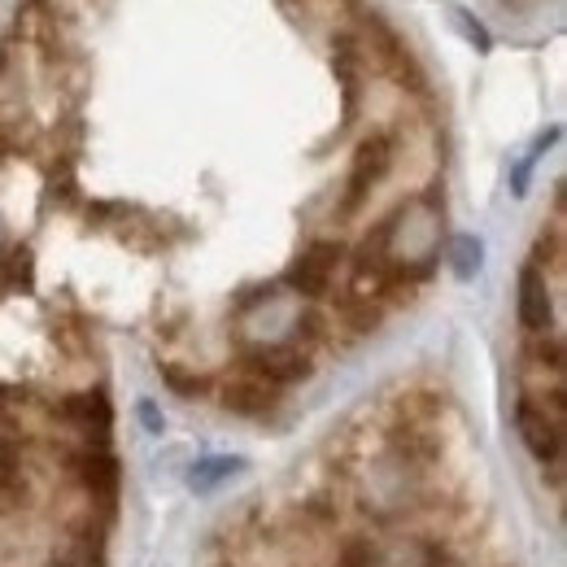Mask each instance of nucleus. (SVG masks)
I'll return each mask as SVG.
<instances>
[{"label":"nucleus","mask_w":567,"mask_h":567,"mask_svg":"<svg viewBox=\"0 0 567 567\" xmlns=\"http://www.w3.org/2000/svg\"><path fill=\"white\" fill-rule=\"evenodd\" d=\"M393 157H398V136L384 132V127L358 141L354 162H350V179H346V197H341V218H354L362 210V202L389 179Z\"/></svg>","instance_id":"nucleus-3"},{"label":"nucleus","mask_w":567,"mask_h":567,"mask_svg":"<svg viewBox=\"0 0 567 567\" xmlns=\"http://www.w3.org/2000/svg\"><path fill=\"white\" fill-rule=\"evenodd\" d=\"M245 371L267 380L271 389L284 384H297L310 375V354L297 346V341H271V346H249L245 350Z\"/></svg>","instance_id":"nucleus-7"},{"label":"nucleus","mask_w":567,"mask_h":567,"mask_svg":"<svg viewBox=\"0 0 567 567\" xmlns=\"http://www.w3.org/2000/svg\"><path fill=\"white\" fill-rule=\"evenodd\" d=\"M236 472H245V458L240 454H210V458H197L188 467V489L193 494H214L218 485H227Z\"/></svg>","instance_id":"nucleus-13"},{"label":"nucleus","mask_w":567,"mask_h":567,"mask_svg":"<svg viewBox=\"0 0 567 567\" xmlns=\"http://www.w3.org/2000/svg\"><path fill=\"white\" fill-rule=\"evenodd\" d=\"M341 315H346V328H354V332H371V328H380V301H371V297H358V292H346L341 297Z\"/></svg>","instance_id":"nucleus-16"},{"label":"nucleus","mask_w":567,"mask_h":567,"mask_svg":"<svg viewBox=\"0 0 567 567\" xmlns=\"http://www.w3.org/2000/svg\"><path fill=\"white\" fill-rule=\"evenodd\" d=\"M53 415L71 427L79 436V445L87 450H110V432H114V406L101 389H87V393H71L53 406Z\"/></svg>","instance_id":"nucleus-4"},{"label":"nucleus","mask_w":567,"mask_h":567,"mask_svg":"<svg viewBox=\"0 0 567 567\" xmlns=\"http://www.w3.org/2000/svg\"><path fill=\"white\" fill-rule=\"evenodd\" d=\"M49 567H105V533H71Z\"/></svg>","instance_id":"nucleus-12"},{"label":"nucleus","mask_w":567,"mask_h":567,"mask_svg":"<svg viewBox=\"0 0 567 567\" xmlns=\"http://www.w3.org/2000/svg\"><path fill=\"white\" fill-rule=\"evenodd\" d=\"M136 415H141V424L148 427L153 436H162V432H166V420H162V411H157V406H153L148 398H144L141 406H136Z\"/></svg>","instance_id":"nucleus-19"},{"label":"nucleus","mask_w":567,"mask_h":567,"mask_svg":"<svg viewBox=\"0 0 567 567\" xmlns=\"http://www.w3.org/2000/svg\"><path fill=\"white\" fill-rule=\"evenodd\" d=\"M346 262V245L341 240H310L306 249H301V258L284 271V284L292 288V292H301V297H328L332 292V276H337V267Z\"/></svg>","instance_id":"nucleus-6"},{"label":"nucleus","mask_w":567,"mask_h":567,"mask_svg":"<svg viewBox=\"0 0 567 567\" xmlns=\"http://www.w3.org/2000/svg\"><path fill=\"white\" fill-rule=\"evenodd\" d=\"M62 467L71 476V489H79L114 524L118 519V497H123V463L114 458V450L71 445V450H62Z\"/></svg>","instance_id":"nucleus-2"},{"label":"nucleus","mask_w":567,"mask_h":567,"mask_svg":"<svg viewBox=\"0 0 567 567\" xmlns=\"http://www.w3.org/2000/svg\"><path fill=\"white\" fill-rule=\"evenodd\" d=\"M223 406L236 411V415H267L276 406V389L249 371H240L236 380L223 384Z\"/></svg>","instance_id":"nucleus-11"},{"label":"nucleus","mask_w":567,"mask_h":567,"mask_svg":"<svg viewBox=\"0 0 567 567\" xmlns=\"http://www.w3.org/2000/svg\"><path fill=\"white\" fill-rule=\"evenodd\" d=\"M454 27H458V31L467 35V44H472L476 53H489V49H494L489 31H485V27H481V22H476V18L467 13V9H454Z\"/></svg>","instance_id":"nucleus-18"},{"label":"nucleus","mask_w":567,"mask_h":567,"mask_svg":"<svg viewBox=\"0 0 567 567\" xmlns=\"http://www.w3.org/2000/svg\"><path fill=\"white\" fill-rule=\"evenodd\" d=\"M332 71H337V83L346 92V123H354L358 105H362V49L350 31H341L332 40Z\"/></svg>","instance_id":"nucleus-10"},{"label":"nucleus","mask_w":567,"mask_h":567,"mask_svg":"<svg viewBox=\"0 0 567 567\" xmlns=\"http://www.w3.org/2000/svg\"><path fill=\"white\" fill-rule=\"evenodd\" d=\"M481 262H485L481 236H454V240H450V267H454L458 280H476Z\"/></svg>","instance_id":"nucleus-14"},{"label":"nucleus","mask_w":567,"mask_h":567,"mask_svg":"<svg viewBox=\"0 0 567 567\" xmlns=\"http://www.w3.org/2000/svg\"><path fill=\"white\" fill-rule=\"evenodd\" d=\"M0 393H4V389H0Z\"/></svg>","instance_id":"nucleus-20"},{"label":"nucleus","mask_w":567,"mask_h":567,"mask_svg":"<svg viewBox=\"0 0 567 567\" xmlns=\"http://www.w3.org/2000/svg\"><path fill=\"white\" fill-rule=\"evenodd\" d=\"M162 380L171 384V393H179V398H202L206 389H210V380L206 375H197V371H184V367H162Z\"/></svg>","instance_id":"nucleus-17"},{"label":"nucleus","mask_w":567,"mask_h":567,"mask_svg":"<svg viewBox=\"0 0 567 567\" xmlns=\"http://www.w3.org/2000/svg\"><path fill=\"white\" fill-rule=\"evenodd\" d=\"M375 240H380L384 262L406 284L427 280L432 267H436V258H441V202H436V193H424V197L398 206V210L375 227Z\"/></svg>","instance_id":"nucleus-1"},{"label":"nucleus","mask_w":567,"mask_h":567,"mask_svg":"<svg viewBox=\"0 0 567 567\" xmlns=\"http://www.w3.org/2000/svg\"><path fill=\"white\" fill-rule=\"evenodd\" d=\"M31 280H35V258L27 245H18L9 258H0V288L18 292V288H31Z\"/></svg>","instance_id":"nucleus-15"},{"label":"nucleus","mask_w":567,"mask_h":567,"mask_svg":"<svg viewBox=\"0 0 567 567\" xmlns=\"http://www.w3.org/2000/svg\"><path fill=\"white\" fill-rule=\"evenodd\" d=\"M515 432H519V441L528 445V454L537 458V463H546V467H564V420L559 415H550L546 406H537L533 398H524L519 393V402H515Z\"/></svg>","instance_id":"nucleus-5"},{"label":"nucleus","mask_w":567,"mask_h":567,"mask_svg":"<svg viewBox=\"0 0 567 567\" xmlns=\"http://www.w3.org/2000/svg\"><path fill=\"white\" fill-rule=\"evenodd\" d=\"M515 310H519V328L528 337H542L555 328V297H550V284H546V271L537 262H528L519 271V284H515Z\"/></svg>","instance_id":"nucleus-8"},{"label":"nucleus","mask_w":567,"mask_h":567,"mask_svg":"<svg viewBox=\"0 0 567 567\" xmlns=\"http://www.w3.org/2000/svg\"><path fill=\"white\" fill-rule=\"evenodd\" d=\"M367 567H454V559L441 542L393 537V542H367Z\"/></svg>","instance_id":"nucleus-9"}]
</instances>
